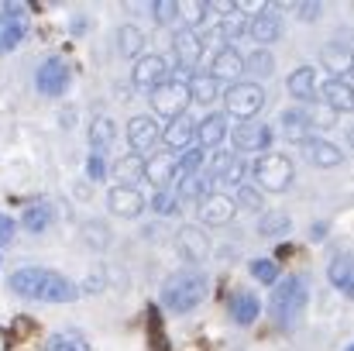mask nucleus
Segmentation results:
<instances>
[{
    "label": "nucleus",
    "instance_id": "c03bdc74",
    "mask_svg": "<svg viewBox=\"0 0 354 351\" xmlns=\"http://www.w3.org/2000/svg\"><path fill=\"white\" fill-rule=\"evenodd\" d=\"M306 117H310V127H327V124H334L337 114L327 104H317V107H306Z\"/></svg>",
    "mask_w": 354,
    "mask_h": 351
},
{
    "label": "nucleus",
    "instance_id": "f3484780",
    "mask_svg": "<svg viewBox=\"0 0 354 351\" xmlns=\"http://www.w3.org/2000/svg\"><path fill=\"white\" fill-rule=\"evenodd\" d=\"M176 244H179V251H183L193 265L207 262V255H210V241H207V234L200 231V228H183L179 237H176Z\"/></svg>",
    "mask_w": 354,
    "mask_h": 351
},
{
    "label": "nucleus",
    "instance_id": "a878e982",
    "mask_svg": "<svg viewBox=\"0 0 354 351\" xmlns=\"http://www.w3.org/2000/svg\"><path fill=\"white\" fill-rule=\"evenodd\" d=\"M324 66L334 73V76H344L354 69V55L348 45H327L324 48Z\"/></svg>",
    "mask_w": 354,
    "mask_h": 351
},
{
    "label": "nucleus",
    "instance_id": "4d7b16f0",
    "mask_svg": "<svg viewBox=\"0 0 354 351\" xmlns=\"http://www.w3.org/2000/svg\"><path fill=\"white\" fill-rule=\"evenodd\" d=\"M351 76H354V69H351Z\"/></svg>",
    "mask_w": 354,
    "mask_h": 351
},
{
    "label": "nucleus",
    "instance_id": "6e6552de",
    "mask_svg": "<svg viewBox=\"0 0 354 351\" xmlns=\"http://www.w3.org/2000/svg\"><path fill=\"white\" fill-rule=\"evenodd\" d=\"M234 214H237V204L231 200V197H224V193H210V197H203V200H200V217H203L210 228L227 224Z\"/></svg>",
    "mask_w": 354,
    "mask_h": 351
},
{
    "label": "nucleus",
    "instance_id": "79ce46f5",
    "mask_svg": "<svg viewBox=\"0 0 354 351\" xmlns=\"http://www.w3.org/2000/svg\"><path fill=\"white\" fill-rule=\"evenodd\" d=\"M231 162H234V155H227V152H214L203 172H207V176H210L214 183H221V176H224V172L231 169Z\"/></svg>",
    "mask_w": 354,
    "mask_h": 351
},
{
    "label": "nucleus",
    "instance_id": "a211bd4d",
    "mask_svg": "<svg viewBox=\"0 0 354 351\" xmlns=\"http://www.w3.org/2000/svg\"><path fill=\"white\" fill-rule=\"evenodd\" d=\"M145 179H151V186L169 190V183H176V155L165 152V155H155L151 162H145Z\"/></svg>",
    "mask_w": 354,
    "mask_h": 351
},
{
    "label": "nucleus",
    "instance_id": "4c0bfd02",
    "mask_svg": "<svg viewBox=\"0 0 354 351\" xmlns=\"http://www.w3.org/2000/svg\"><path fill=\"white\" fill-rule=\"evenodd\" d=\"M258 231L265 234V237H275V234L289 231V217H286V214H279V210H272V214H261V221H258Z\"/></svg>",
    "mask_w": 354,
    "mask_h": 351
},
{
    "label": "nucleus",
    "instance_id": "f03ea898",
    "mask_svg": "<svg viewBox=\"0 0 354 351\" xmlns=\"http://www.w3.org/2000/svg\"><path fill=\"white\" fill-rule=\"evenodd\" d=\"M275 324L282 327H292L303 310H306V282L299 276H289V279H279L275 282V293H272V303H268Z\"/></svg>",
    "mask_w": 354,
    "mask_h": 351
},
{
    "label": "nucleus",
    "instance_id": "2f4dec72",
    "mask_svg": "<svg viewBox=\"0 0 354 351\" xmlns=\"http://www.w3.org/2000/svg\"><path fill=\"white\" fill-rule=\"evenodd\" d=\"M21 38H24V21H17V17H3V14H0V55L10 52Z\"/></svg>",
    "mask_w": 354,
    "mask_h": 351
},
{
    "label": "nucleus",
    "instance_id": "72a5a7b5",
    "mask_svg": "<svg viewBox=\"0 0 354 351\" xmlns=\"http://www.w3.org/2000/svg\"><path fill=\"white\" fill-rule=\"evenodd\" d=\"M210 10H214V3H203V0L179 3V21H186V24H189V31H193L196 24H203V21L210 17Z\"/></svg>",
    "mask_w": 354,
    "mask_h": 351
},
{
    "label": "nucleus",
    "instance_id": "3c124183",
    "mask_svg": "<svg viewBox=\"0 0 354 351\" xmlns=\"http://www.w3.org/2000/svg\"><path fill=\"white\" fill-rule=\"evenodd\" d=\"M296 14H299V21H313V17L320 14V3H299Z\"/></svg>",
    "mask_w": 354,
    "mask_h": 351
},
{
    "label": "nucleus",
    "instance_id": "1a4fd4ad",
    "mask_svg": "<svg viewBox=\"0 0 354 351\" xmlns=\"http://www.w3.org/2000/svg\"><path fill=\"white\" fill-rule=\"evenodd\" d=\"M210 76L217 80V83H231L234 87L237 76H244V59H241V52H237L234 45H224L217 55H214V66H210Z\"/></svg>",
    "mask_w": 354,
    "mask_h": 351
},
{
    "label": "nucleus",
    "instance_id": "5fc2aeb1",
    "mask_svg": "<svg viewBox=\"0 0 354 351\" xmlns=\"http://www.w3.org/2000/svg\"><path fill=\"white\" fill-rule=\"evenodd\" d=\"M348 141H351V148H354V127H348Z\"/></svg>",
    "mask_w": 354,
    "mask_h": 351
},
{
    "label": "nucleus",
    "instance_id": "423d86ee",
    "mask_svg": "<svg viewBox=\"0 0 354 351\" xmlns=\"http://www.w3.org/2000/svg\"><path fill=\"white\" fill-rule=\"evenodd\" d=\"M38 90L45 97H62L69 90V66L62 59H45L38 69Z\"/></svg>",
    "mask_w": 354,
    "mask_h": 351
},
{
    "label": "nucleus",
    "instance_id": "de8ad7c7",
    "mask_svg": "<svg viewBox=\"0 0 354 351\" xmlns=\"http://www.w3.org/2000/svg\"><path fill=\"white\" fill-rule=\"evenodd\" d=\"M176 207H179V197H176V193H169V190L155 193V200H151V210H155V214H172Z\"/></svg>",
    "mask_w": 354,
    "mask_h": 351
},
{
    "label": "nucleus",
    "instance_id": "6e6d98bb",
    "mask_svg": "<svg viewBox=\"0 0 354 351\" xmlns=\"http://www.w3.org/2000/svg\"><path fill=\"white\" fill-rule=\"evenodd\" d=\"M348 351H354V345H351V348H348Z\"/></svg>",
    "mask_w": 354,
    "mask_h": 351
},
{
    "label": "nucleus",
    "instance_id": "bb28decb",
    "mask_svg": "<svg viewBox=\"0 0 354 351\" xmlns=\"http://www.w3.org/2000/svg\"><path fill=\"white\" fill-rule=\"evenodd\" d=\"M210 183H214V179L200 169V172H193V176L183 179V186L176 190V197H179V200H203V197H210V190H207Z\"/></svg>",
    "mask_w": 354,
    "mask_h": 351
},
{
    "label": "nucleus",
    "instance_id": "c9c22d12",
    "mask_svg": "<svg viewBox=\"0 0 354 351\" xmlns=\"http://www.w3.org/2000/svg\"><path fill=\"white\" fill-rule=\"evenodd\" d=\"M90 141H93V152H104L107 145H114V120L111 117H97L93 127H90Z\"/></svg>",
    "mask_w": 354,
    "mask_h": 351
},
{
    "label": "nucleus",
    "instance_id": "9d476101",
    "mask_svg": "<svg viewBox=\"0 0 354 351\" xmlns=\"http://www.w3.org/2000/svg\"><path fill=\"white\" fill-rule=\"evenodd\" d=\"M127 141H131L134 155L151 152L155 141H158V124H155L151 117H131V120H127Z\"/></svg>",
    "mask_w": 354,
    "mask_h": 351
},
{
    "label": "nucleus",
    "instance_id": "20e7f679",
    "mask_svg": "<svg viewBox=\"0 0 354 351\" xmlns=\"http://www.w3.org/2000/svg\"><path fill=\"white\" fill-rule=\"evenodd\" d=\"M151 104L155 111L169 120H176L179 114H186V107L193 104V93H189V83L186 80H165L151 90Z\"/></svg>",
    "mask_w": 354,
    "mask_h": 351
},
{
    "label": "nucleus",
    "instance_id": "4468645a",
    "mask_svg": "<svg viewBox=\"0 0 354 351\" xmlns=\"http://www.w3.org/2000/svg\"><path fill=\"white\" fill-rule=\"evenodd\" d=\"M200 55H203V38L186 28V31L176 38V62H179V69L193 73V69L200 66Z\"/></svg>",
    "mask_w": 354,
    "mask_h": 351
},
{
    "label": "nucleus",
    "instance_id": "ddd939ff",
    "mask_svg": "<svg viewBox=\"0 0 354 351\" xmlns=\"http://www.w3.org/2000/svg\"><path fill=\"white\" fill-rule=\"evenodd\" d=\"M231 134H234V148H241V152H258L261 155L272 145V127H265V124H241Z\"/></svg>",
    "mask_w": 354,
    "mask_h": 351
},
{
    "label": "nucleus",
    "instance_id": "393cba45",
    "mask_svg": "<svg viewBox=\"0 0 354 351\" xmlns=\"http://www.w3.org/2000/svg\"><path fill=\"white\" fill-rule=\"evenodd\" d=\"M258 314H261L258 296H251V293H237L234 303H231V317H234V324L248 327V324H254V317H258Z\"/></svg>",
    "mask_w": 354,
    "mask_h": 351
},
{
    "label": "nucleus",
    "instance_id": "f704fd0d",
    "mask_svg": "<svg viewBox=\"0 0 354 351\" xmlns=\"http://www.w3.org/2000/svg\"><path fill=\"white\" fill-rule=\"evenodd\" d=\"M189 93H193L196 104H210L221 93V83L214 76H196V80H189Z\"/></svg>",
    "mask_w": 354,
    "mask_h": 351
},
{
    "label": "nucleus",
    "instance_id": "7c9ffc66",
    "mask_svg": "<svg viewBox=\"0 0 354 351\" xmlns=\"http://www.w3.org/2000/svg\"><path fill=\"white\" fill-rule=\"evenodd\" d=\"M45 351H90V341L76 331H62V334H52L45 341Z\"/></svg>",
    "mask_w": 354,
    "mask_h": 351
},
{
    "label": "nucleus",
    "instance_id": "864d4df0",
    "mask_svg": "<svg viewBox=\"0 0 354 351\" xmlns=\"http://www.w3.org/2000/svg\"><path fill=\"white\" fill-rule=\"evenodd\" d=\"M31 324H35V321H28V317H21V321L14 324V334H17V338H24V334H31V331H35Z\"/></svg>",
    "mask_w": 354,
    "mask_h": 351
},
{
    "label": "nucleus",
    "instance_id": "37998d69",
    "mask_svg": "<svg viewBox=\"0 0 354 351\" xmlns=\"http://www.w3.org/2000/svg\"><path fill=\"white\" fill-rule=\"evenodd\" d=\"M251 276H254L258 282H279V265H275L272 258H254V262H251Z\"/></svg>",
    "mask_w": 354,
    "mask_h": 351
},
{
    "label": "nucleus",
    "instance_id": "4be33fe9",
    "mask_svg": "<svg viewBox=\"0 0 354 351\" xmlns=\"http://www.w3.org/2000/svg\"><path fill=\"white\" fill-rule=\"evenodd\" d=\"M289 93L296 97V100H317V73L310 69V66H299L292 76H289Z\"/></svg>",
    "mask_w": 354,
    "mask_h": 351
},
{
    "label": "nucleus",
    "instance_id": "603ef678",
    "mask_svg": "<svg viewBox=\"0 0 354 351\" xmlns=\"http://www.w3.org/2000/svg\"><path fill=\"white\" fill-rule=\"evenodd\" d=\"M14 237V221L7 214H0V241H10Z\"/></svg>",
    "mask_w": 354,
    "mask_h": 351
},
{
    "label": "nucleus",
    "instance_id": "e433bc0d",
    "mask_svg": "<svg viewBox=\"0 0 354 351\" xmlns=\"http://www.w3.org/2000/svg\"><path fill=\"white\" fill-rule=\"evenodd\" d=\"M203 169V152L200 148H189V152H183L179 159H176V179L183 183L186 176H193V172H200Z\"/></svg>",
    "mask_w": 354,
    "mask_h": 351
},
{
    "label": "nucleus",
    "instance_id": "c85d7f7f",
    "mask_svg": "<svg viewBox=\"0 0 354 351\" xmlns=\"http://www.w3.org/2000/svg\"><path fill=\"white\" fill-rule=\"evenodd\" d=\"M282 127H286V134L292 138V141H306L310 134L306 131H313L310 127V117H306V111H282Z\"/></svg>",
    "mask_w": 354,
    "mask_h": 351
},
{
    "label": "nucleus",
    "instance_id": "c756f323",
    "mask_svg": "<svg viewBox=\"0 0 354 351\" xmlns=\"http://www.w3.org/2000/svg\"><path fill=\"white\" fill-rule=\"evenodd\" d=\"M138 179H145V159H138V155L120 159L118 162V183L120 186L134 190V183H138Z\"/></svg>",
    "mask_w": 354,
    "mask_h": 351
},
{
    "label": "nucleus",
    "instance_id": "f257e3e1",
    "mask_svg": "<svg viewBox=\"0 0 354 351\" xmlns=\"http://www.w3.org/2000/svg\"><path fill=\"white\" fill-rule=\"evenodd\" d=\"M207 289H210V282H207L203 272L183 269V272H176V276L165 279V286H162V303H165L169 310H176V314H189L193 307H200V303L207 300Z\"/></svg>",
    "mask_w": 354,
    "mask_h": 351
},
{
    "label": "nucleus",
    "instance_id": "a18cd8bd",
    "mask_svg": "<svg viewBox=\"0 0 354 351\" xmlns=\"http://www.w3.org/2000/svg\"><path fill=\"white\" fill-rule=\"evenodd\" d=\"M148 334H151V341H155V351H169V341H165V334H162L158 310H151V314H148Z\"/></svg>",
    "mask_w": 354,
    "mask_h": 351
},
{
    "label": "nucleus",
    "instance_id": "6ab92c4d",
    "mask_svg": "<svg viewBox=\"0 0 354 351\" xmlns=\"http://www.w3.org/2000/svg\"><path fill=\"white\" fill-rule=\"evenodd\" d=\"M41 282H45V269H21L10 276V293L24 300H41Z\"/></svg>",
    "mask_w": 354,
    "mask_h": 351
},
{
    "label": "nucleus",
    "instance_id": "ea45409f",
    "mask_svg": "<svg viewBox=\"0 0 354 351\" xmlns=\"http://www.w3.org/2000/svg\"><path fill=\"white\" fill-rule=\"evenodd\" d=\"M151 14L158 24H176L179 21V3L176 0H155L151 3Z\"/></svg>",
    "mask_w": 354,
    "mask_h": 351
},
{
    "label": "nucleus",
    "instance_id": "0eeeda50",
    "mask_svg": "<svg viewBox=\"0 0 354 351\" xmlns=\"http://www.w3.org/2000/svg\"><path fill=\"white\" fill-rule=\"evenodd\" d=\"M299 148H303V155L313 162V165H320V169H334V165H341L344 162V152L334 145V141H327V138H306V141H299Z\"/></svg>",
    "mask_w": 354,
    "mask_h": 351
},
{
    "label": "nucleus",
    "instance_id": "7ed1b4c3",
    "mask_svg": "<svg viewBox=\"0 0 354 351\" xmlns=\"http://www.w3.org/2000/svg\"><path fill=\"white\" fill-rule=\"evenodd\" d=\"M251 176H254L258 190H272V193H282V190H289V183H292L296 169H292V162H289L286 155L265 152L261 159H254V165H251Z\"/></svg>",
    "mask_w": 354,
    "mask_h": 351
},
{
    "label": "nucleus",
    "instance_id": "412c9836",
    "mask_svg": "<svg viewBox=\"0 0 354 351\" xmlns=\"http://www.w3.org/2000/svg\"><path fill=\"white\" fill-rule=\"evenodd\" d=\"M76 286L66 279V276H59V272H45V282H41V300H48V303H69V300H76Z\"/></svg>",
    "mask_w": 354,
    "mask_h": 351
},
{
    "label": "nucleus",
    "instance_id": "473e14b6",
    "mask_svg": "<svg viewBox=\"0 0 354 351\" xmlns=\"http://www.w3.org/2000/svg\"><path fill=\"white\" fill-rule=\"evenodd\" d=\"M21 224H24L31 234H41L48 224H52V207H48V204H35V207H28L24 217H21Z\"/></svg>",
    "mask_w": 354,
    "mask_h": 351
},
{
    "label": "nucleus",
    "instance_id": "b1692460",
    "mask_svg": "<svg viewBox=\"0 0 354 351\" xmlns=\"http://www.w3.org/2000/svg\"><path fill=\"white\" fill-rule=\"evenodd\" d=\"M196 134H200V141H203L207 148L221 145L224 134H227V114H207L203 124H196Z\"/></svg>",
    "mask_w": 354,
    "mask_h": 351
},
{
    "label": "nucleus",
    "instance_id": "9b49d317",
    "mask_svg": "<svg viewBox=\"0 0 354 351\" xmlns=\"http://www.w3.org/2000/svg\"><path fill=\"white\" fill-rule=\"evenodd\" d=\"M320 93H324V104H327L334 114L354 111V87L344 80V76H330V80L320 87Z\"/></svg>",
    "mask_w": 354,
    "mask_h": 351
},
{
    "label": "nucleus",
    "instance_id": "a19ab883",
    "mask_svg": "<svg viewBox=\"0 0 354 351\" xmlns=\"http://www.w3.org/2000/svg\"><path fill=\"white\" fill-rule=\"evenodd\" d=\"M272 66H275V62H272V55H268L265 48H258L251 59H244V69H248L251 76H268V73H272Z\"/></svg>",
    "mask_w": 354,
    "mask_h": 351
},
{
    "label": "nucleus",
    "instance_id": "f8f14e48",
    "mask_svg": "<svg viewBox=\"0 0 354 351\" xmlns=\"http://www.w3.org/2000/svg\"><path fill=\"white\" fill-rule=\"evenodd\" d=\"M165 73H169V66H165L162 55H141V59L134 62V83L145 87V90H155L158 83H165V80H169Z\"/></svg>",
    "mask_w": 354,
    "mask_h": 351
},
{
    "label": "nucleus",
    "instance_id": "09e8293b",
    "mask_svg": "<svg viewBox=\"0 0 354 351\" xmlns=\"http://www.w3.org/2000/svg\"><path fill=\"white\" fill-rule=\"evenodd\" d=\"M86 176H90V179H97V183H100V179L107 176V162H104V152H93V155H90V162H86Z\"/></svg>",
    "mask_w": 354,
    "mask_h": 351
},
{
    "label": "nucleus",
    "instance_id": "dca6fc26",
    "mask_svg": "<svg viewBox=\"0 0 354 351\" xmlns=\"http://www.w3.org/2000/svg\"><path fill=\"white\" fill-rule=\"evenodd\" d=\"M248 35H251L258 45H268V42L282 38V17L272 14V10H261V14H254V17L248 21Z\"/></svg>",
    "mask_w": 354,
    "mask_h": 351
},
{
    "label": "nucleus",
    "instance_id": "58836bf2",
    "mask_svg": "<svg viewBox=\"0 0 354 351\" xmlns=\"http://www.w3.org/2000/svg\"><path fill=\"white\" fill-rule=\"evenodd\" d=\"M118 42H120V48H124V55H138V48L145 45V35L134 24H124L118 31Z\"/></svg>",
    "mask_w": 354,
    "mask_h": 351
},
{
    "label": "nucleus",
    "instance_id": "aec40b11",
    "mask_svg": "<svg viewBox=\"0 0 354 351\" xmlns=\"http://www.w3.org/2000/svg\"><path fill=\"white\" fill-rule=\"evenodd\" d=\"M327 276H330V282H334V286H337L344 296H354V251L337 255V258L330 262Z\"/></svg>",
    "mask_w": 354,
    "mask_h": 351
},
{
    "label": "nucleus",
    "instance_id": "8fccbe9b",
    "mask_svg": "<svg viewBox=\"0 0 354 351\" xmlns=\"http://www.w3.org/2000/svg\"><path fill=\"white\" fill-rule=\"evenodd\" d=\"M241 179H244V165H241V162L234 159V162H231V169H227V172L221 176V183H234V186H237Z\"/></svg>",
    "mask_w": 354,
    "mask_h": 351
},
{
    "label": "nucleus",
    "instance_id": "2eb2a0df",
    "mask_svg": "<svg viewBox=\"0 0 354 351\" xmlns=\"http://www.w3.org/2000/svg\"><path fill=\"white\" fill-rule=\"evenodd\" d=\"M107 207H111V214H118V217H138V214L145 210V197H141L138 190L114 186L111 197H107Z\"/></svg>",
    "mask_w": 354,
    "mask_h": 351
},
{
    "label": "nucleus",
    "instance_id": "5701e85b",
    "mask_svg": "<svg viewBox=\"0 0 354 351\" xmlns=\"http://www.w3.org/2000/svg\"><path fill=\"white\" fill-rule=\"evenodd\" d=\"M193 131H196V124H193L186 114H179L176 120H169V127H165L162 141H165L169 148H186V145L193 141Z\"/></svg>",
    "mask_w": 354,
    "mask_h": 351
},
{
    "label": "nucleus",
    "instance_id": "cd10ccee",
    "mask_svg": "<svg viewBox=\"0 0 354 351\" xmlns=\"http://www.w3.org/2000/svg\"><path fill=\"white\" fill-rule=\"evenodd\" d=\"M248 21H251V17H244V10L234 7V10L224 14V21H217V31H221L224 42H237V38L248 31Z\"/></svg>",
    "mask_w": 354,
    "mask_h": 351
},
{
    "label": "nucleus",
    "instance_id": "39448f33",
    "mask_svg": "<svg viewBox=\"0 0 354 351\" xmlns=\"http://www.w3.org/2000/svg\"><path fill=\"white\" fill-rule=\"evenodd\" d=\"M224 100H227V114L241 117V120L248 124L251 117L265 107V90H261L258 83H234V87L224 93Z\"/></svg>",
    "mask_w": 354,
    "mask_h": 351
},
{
    "label": "nucleus",
    "instance_id": "49530a36",
    "mask_svg": "<svg viewBox=\"0 0 354 351\" xmlns=\"http://www.w3.org/2000/svg\"><path fill=\"white\" fill-rule=\"evenodd\" d=\"M237 204L248 207V210H258V214H261V190H254V186H241V190H237Z\"/></svg>",
    "mask_w": 354,
    "mask_h": 351
}]
</instances>
